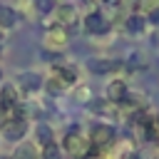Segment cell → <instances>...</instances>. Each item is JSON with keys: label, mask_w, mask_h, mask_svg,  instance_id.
<instances>
[{"label": "cell", "mask_w": 159, "mask_h": 159, "mask_svg": "<svg viewBox=\"0 0 159 159\" xmlns=\"http://www.w3.org/2000/svg\"><path fill=\"white\" fill-rule=\"evenodd\" d=\"M35 7H37V12L47 15V12L55 10V2H52V0H35Z\"/></svg>", "instance_id": "obj_18"}, {"label": "cell", "mask_w": 159, "mask_h": 159, "mask_svg": "<svg viewBox=\"0 0 159 159\" xmlns=\"http://www.w3.org/2000/svg\"><path fill=\"white\" fill-rule=\"evenodd\" d=\"M37 157H40V152L32 142H20L15 147V154H12V159H37Z\"/></svg>", "instance_id": "obj_10"}, {"label": "cell", "mask_w": 159, "mask_h": 159, "mask_svg": "<svg viewBox=\"0 0 159 159\" xmlns=\"http://www.w3.org/2000/svg\"><path fill=\"white\" fill-rule=\"evenodd\" d=\"M149 22H152V25H159V7H157L154 12H149Z\"/></svg>", "instance_id": "obj_20"}, {"label": "cell", "mask_w": 159, "mask_h": 159, "mask_svg": "<svg viewBox=\"0 0 159 159\" xmlns=\"http://www.w3.org/2000/svg\"><path fill=\"white\" fill-rule=\"evenodd\" d=\"M107 2H112V0H107Z\"/></svg>", "instance_id": "obj_25"}, {"label": "cell", "mask_w": 159, "mask_h": 159, "mask_svg": "<svg viewBox=\"0 0 159 159\" xmlns=\"http://www.w3.org/2000/svg\"><path fill=\"white\" fill-rule=\"evenodd\" d=\"M122 159H139V157H137V154H134V152H129V154H124V157H122Z\"/></svg>", "instance_id": "obj_21"}, {"label": "cell", "mask_w": 159, "mask_h": 159, "mask_svg": "<svg viewBox=\"0 0 159 159\" xmlns=\"http://www.w3.org/2000/svg\"><path fill=\"white\" fill-rule=\"evenodd\" d=\"M55 77L62 80V84H75L77 82V70L75 67H67V65H57L55 67Z\"/></svg>", "instance_id": "obj_12"}, {"label": "cell", "mask_w": 159, "mask_h": 159, "mask_svg": "<svg viewBox=\"0 0 159 159\" xmlns=\"http://www.w3.org/2000/svg\"><path fill=\"white\" fill-rule=\"evenodd\" d=\"M0 80H2V70H0Z\"/></svg>", "instance_id": "obj_24"}, {"label": "cell", "mask_w": 159, "mask_h": 159, "mask_svg": "<svg viewBox=\"0 0 159 159\" xmlns=\"http://www.w3.org/2000/svg\"><path fill=\"white\" fill-rule=\"evenodd\" d=\"M17 89H15V84H2V89H0V102L12 112L15 107H17Z\"/></svg>", "instance_id": "obj_9"}, {"label": "cell", "mask_w": 159, "mask_h": 159, "mask_svg": "<svg viewBox=\"0 0 159 159\" xmlns=\"http://www.w3.org/2000/svg\"><path fill=\"white\" fill-rule=\"evenodd\" d=\"M35 137H37V142H40L42 147L55 142V134H52V129H50L47 124H37V127H35Z\"/></svg>", "instance_id": "obj_13"}, {"label": "cell", "mask_w": 159, "mask_h": 159, "mask_svg": "<svg viewBox=\"0 0 159 159\" xmlns=\"http://www.w3.org/2000/svg\"><path fill=\"white\" fill-rule=\"evenodd\" d=\"M142 27H144V20H142L139 15L127 17V30H129V32H142Z\"/></svg>", "instance_id": "obj_16"}, {"label": "cell", "mask_w": 159, "mask_h": 159, "mask_svg": "<svg viewBox=\"0 0 159 159\" xmlns=\"http://www.w3.org/2000/svg\"><path fill=\"white\" fill-rule=\"evenodd\" d=\"M0 47H2V32H0Z\"/></svg>", "instance_id": "obj_23"}, {"label": "cell", "mask_w": 159, "mask_h": 159, "mask_svg": "<svg viewBox=\"0 0 159 159\" xmlns=\"http://www.w3.org/2000/svg\"><path fill=\"white\" fill-rule=\"evenodd\" d=\"M114 137H117V132L109 124H94L89 129V144H94V147H109L114 142Z\"/></svg>", "instance_id": "obj_3"}, {"label": "cell", "mask_w": 159, "mask_h": 159, "mask_svg": "<svg viewBox=\"0 0 159 159\" xmlns=\"http://www.w3.org/2000/svg\"><path fill=\"white\" fill-rule=\"evenodd\" d=\"M0 159H12V157H5V154H0Z\"/></svg>", "instance_id": "obj_22"}, {"label": "cell", "mask_w": 159, "mask_h": 159, "mask_svg": "<svg viewBox=\"0 0 159 159\" xmlns=\"http://www.w3.org/2000/svg\"><path fill=\"white\" fill-rule=\"evenodd\" d=\"M107 99L109 102H124L127 99V84L122 80H112L107 84Z\"/></svg>", "instance_id": "obj_8"}, {"label": "cell", "mask_w": 159, "mask_h": 159, "mask_svg": "<svg viewBox=\"0 0 159 159\" xmlns=\"http://www.w3.org/2000/svg\"><path fill=\"white\" fill-rule=\"evenodd\" d=\"M40 157H42V159H60V157H62V152H60V144H57V142H52V144H45V147H42V152H40Z\"/></svg>", "instance_id": "obj_14"}, {"label": "cell", "mask_w": 159, "mask_h": 159, "mask_svg": "<svg viewBox=\"0 0 159 159\" xmlns=\"http://www.w3.org/2000/svg\"><path fill=\"white\" fill-rule=\"evenodd\" d=\"M89 67H92V72H109L114 67V62H109V60H94Z\"/></svg>", "instance_id": "obj_17"}, {"label": "cell", "mask_w": 159, "mask_h": 159, "mask_svg": "<svg viewBox=\"0 0 159 159\" xmlns=\"http://www.w3.org/2000/svg\"><path fill=\"white\" fill-rule=\"evenodd\" d=\"M55 15H57V25L65 27V30H67V25H75V20H77V10H75L72 5H60V7H55Z\"/></svg>", "instance_id": "obj_7"}, {"label": "cell", "mask_w": 159, "mask_h": 159, "mask_svg": "<svg viewBox=\"0 0 159 159\" xmlns=\"http://www.w3.org/2000/svg\"><path fill=\"white\" fill-rule=\"evenodd\" d=\"M147 139L159 142V117L152 119V122H147Z\"/></svg>", "instance_id": "obj_15"}, {"label": "cell", "mask_w": 159, "mask_h": 159, "mask_svg": "<svg viewBox=\"0 0 159 159\" xmlns=\"http://www.w3.org/2000/svg\"><path fill=\"white\" fill-rule=\"evenodd\" d=\"M84 30H87L89 35H104V32L109 30V20H107L102 12H89V15L84 17Z\"/></svg>", "instance_id": "obj_4"}, {"label": "cell", "mask_w": 159, "mask_h": 159, "mask_svg": "<svg viewBox=\"0 0 159 159\" xmlns=\"http://www.w3.org/2000/svg\"><path fill=\"white\" fill-rule=\"evenodd\" d=\"M139 7H142V12H154L159 7V0H142Z\"/></svg>", "instance_id": "obj_19"}, {"label": "cell", "mask_w": 159, "mask_h": 159, "mask_svg": "<svg viewBox=\"0 0 159 159\" xmlns=\"http://www.w3.org/2000/svg\"><path fill=\"white\" fill-rule=\"evenodd\" d=\"M62 147H65V152H67L70 157H75V159H84V157L89 154V147H92V144H89V139H84L77 129H72V132H67Z\"/></svg>", "instance_id": "obj_1"}, {"label": "cell", "mask_w": 159, "mask_h": 159, "mask_svg": "<svg viewBox=\"0 0 159 159\" xmlns=\"http://www.w3.org/2000/svg\"><path fill=\"white\" fill-rule=\"evenodd\" d=\"M17 12L12 10V7H7V5H0V30H10V27H15L17 25Z\"/></svg>", "instance_id": "obj_11"}, {"label": "cell", "mask_w": 159, "mask_h": 159, "mask_svg": "<svg viewBox=\"0 0 159 159\" xmlns=\"http://www.w3.org/2000/svg\"><path fill=\"white\" fill-rule=\"evenodd\" d=\"M17 87L20 89H25V92H37L40 87H42V77L37 75V72H20L17 75Z\"/></svg>", "instance_id": "obj_6"}, {"label": "cell", "mask_w": 159, "mask_h": 159, "mask_svg": "<svg viewBox=\"0 0 159 159\" xmlns=\"http://www.w3.org/2000/svg\"><path fill=\"white\" fill-rule=\"evenodd\" d=\"M0 134L7 139V142H22V137L27 134V122L25 119H7L2 127H0Z\"/></svg>", "instance_id": "obj_2"}, {"label": "cell", "mask_w": 159, "mask_h": 159, "mask_svg": "<svg viewBox=\"0 0 159 159\" xmlns=\"http://www.w3.org/2000/svg\"><path fill=\"white\" fill-rule=\"evenodd\" d=\"M45 40H47V45L50 47H65L67 45V40H70V35H67V30L65 27H60V25H52V27H47V32H45Z\"/></svg>", "instance_id": "obj_5"}]
</instances>
